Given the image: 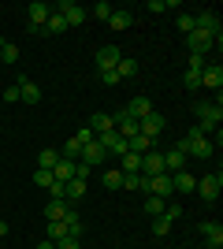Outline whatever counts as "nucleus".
I'll return each mask as SVG.
<instances>
[{
    "label": "nucleus",
    "mask_w": 223,
    "mask_h": 249,
    "mask_svg": "<svg viewBox=\"0 0 223 249\" xmlns=\"http://www.w3.org/2000/svg\"><path fill=\"white\" fill-rule=\"evenodd\" d=\"M201 86H208V89L220 93V86H223V67L220 63H208V67L201 71Z\"/></svg>",
    "instance_id": "nucleus-12"
},
{
    "label": "nucleus",
    "mask_w": 223,
    "mask_h": 249,
    "mask_svg": "<svg viewBox=\"0 0 223 249\" xmlns=\"http://www.w3.org/2000/svg\"><path fill=\"white\" fill-rule=\"evenodd\" d=\"M60 238H67V223L64 219H52L49 223V242H60Z\"/></svg>",
    "instance_id": "nucleus-28"
},
{
    "label": "nucleus",
    "mask_w": 223,
    "mask_h": 249,
    "mask_svg": "<svg viewBox=\"0 0 223 249\" xmlns=\"http://www.w3.org/2000/svg\"><path fill=\"white\" fill-rule=\"evenodd\" d=\"M101 82L104 86H119V74L116 71H101Z\"/></svg>",
    "instance_id": "nucleus-40"
},
{
    "label": "nucleus",
    "mask_w": 223,
    "mask_h": 249,
    "mask_svg": "<svg viewBox=\"0 0 223 249\" xmlns=\"http://www.w3.org/2000/svg\"><path fill=\"white\" fill-rule=\"evenodd\" d=\"M220 190H223V175H220V171H216V175L197 178V194H201V201H208V205L220 197Z\"/></svg>",
    "instance_id": "nucleus-4"
},
{
    "label": "nucleus",
    "mask_w": 223,
    "mask_h": 249,
    "mask_svg": "<svg viewBox=\"0 0 223 249\" xmlns=\"http://www.w3.org/2000/svg\"><path fill=\"white\" fill-rule=\"evenodd\" d=\"M86 197V178H71V182H64V201H78Z\"/></svg>",
    "instance_id": "nucleus-18"
},
{
    "label": "nucleus",
    "mask_w": 223,
    "mask_h": 249,
    "mask_svg": "<svg viewBox=\"0 0 223 249\" xmlns=\"http://www.w3.org/2000/svg\"><path fill=\"white\" fill-rule=\"evenodd\" d=\"M123 60V52L116 45H104V49H97V71H116V63Z\"/></svg>",
    "instance_id": "nucleus-7"
},
{
    "label": "nucleus",
    "mask_w": 223,
    "mask_h": 249,
    "mask_svg": "<svg viewBox=\"0 0 223 249\" xmlns=\"http://www.w3.org/2000/svg\"><path fill=\"white\" fill-rule=\"evenodd\" d=\"M171 190L175 194H190V190H197V178L182 167V171H171Z\"/></svg>",
    "instance_id": "nucleus-9"
},
{
    "label": "nucleus",
    "mask_w": 223,
    "mask_h": 249,
    "mask_svg": "<svg viewBox=\"0 0 223 249\" xmlns=\"http://www.w3.org/2000/svg\"><path fill=\"white\" fill-rule=\"evenodd\" d=\"M108 160V153H104V145H101V142H86L82 145V156H78V164H86V167H97V164H104Z\"/></svg>",
    "instance_id": "nucleus-6"
},
{
    "label": "nucleus",
    "mask_w": 223,
    "mask_h": 249,
    "mask_svg": "<svg viewBox=\"0 0 223 249\" xmlns=\"http://www.w3.org/2000/svg\"><path fill=\"white\" fill-rule=\"evenodd\" d=\"M164 208H168V201H160V197H145V212H149L153 219L164 216Z\"/></svg>",
    "instance_id": "nucleus-29"
},
{
    "label": "nucleus",
    "mask_w": 223,
    "mask_h": 249,
    "mask_svg": "<svg viewBox=\"0 0 223 249\" xmlns=\"http://www.w3.org/2000/svg\"><path fill=\"white\" fill-rule=\"evenodd\" d=\"M56 164H60V149H41V153H37V167L52 171Z\"/></svg>",
    "instance_id": "nucleus-22"
},
{
    "label": "nucleus",
    "mask_w": 223,
    "mask_h": 249,
    "mask_svg": "<svg viewBox=\"0 0 223 249\" xmlns=\"http://www.w3.org/2000/svg\"><path fill=\"white\" fill-rule=\"evenodd\" d=\"M116 74H119V82H123V78H134V74H138V60H134V56H123V60L116 63Z\"/></svg>",
    "instance_id": "nucleus-20"
},
{
    "label": "nucleus",
    "mask_w": 223,
    "mask_h": 249,
    "mask_svg": "<svg viewBox=\"0 0 223 249\" xmlns=\"http://www.w3.org/2000/svg\"><path fill=\"white\" fill-rule=\"evenodd\" d=\"M205 67H208V60H205V56H197V52H190V71H197V74H201Z\"/></svg>",
    "instance_id": "nucleus-34"
},
{
    "label": "nucleus",
    "mask_w": 223,
    "mask_h": 249,
    "mask_svg": "<svg viewBox=\"0 0 223 249\" xmlns=\"http://www.w3.org/2000/svg\"><path fill=\"white\" fill-rule=\"evenodd\" d=\"M164 126H168V119H164V115H160V112H149L145 119H138V134H145L149 142H156V138L164 134Z\"/></svg>",
    "instance_id": "nucleus-2"
},
{
    "label": "nucleus",
    "mask_w": 223,
    "mask_h": 249,
    "mask_svg": "<svg viewBox=\"0 0 223 249\" xmlns=\"http://www.w3.org/2000/svg\"><path fill=\"white\" fill-rule=\"evenodd\" d=\"M56 249H82V238H71V234H67V238L56 242Z\"/></svg>",
    "instance_id": "nucleus-36"
},
{
    "label": "nucleus",
    "mask_w": 223,
    "mask_h": 249,
    "mask_svg": "<svg viewBox=\"0 0 223 249\" xmlns=\"http://www.w3.org/2000/svg\"><path fill=\"white\" fill-rule=\"evenodd\" d=\"M4 101H22V97H19V86H8V89H4Z\"/></svg>",
    "instance_id": "nucleus-41"
},
{
    "label": "nucleus",
    "mask_w": 223,
    "mask_h": 249,
    "mask_svg": "<svg viewBox=\"0 0 223 249\" xmlns=\"http://www.w3.org/2000/svg\"><path fill=\"white\" fill-rule=\"evenodd\" d=\"M112 11H116V8H112L108 0H101V4H97V8H93V15H97V19H101V22H108V19H112Z\"/></svg>",
    "instance_id": "nucleus-32"
},
{
    "label": "nucleus",
    "mask_w": 223,
    "mask_h": 249,
    "mask_svg": "<svg viewBox=\"0 0 223 249\" xmlns=\"http://www.w3.org/2000/svg\"><path fill=\"white\" fill-rule=\"evenodd\" d=\"M89 130H93V134H104V130H116V123H112V115H104V112H97L93 119H89Z\"/></svg>",
    "instance_id": "nucleus-19"
},
{
    "label": "nucleus",
    "mask_w": 223,
    "mask_h": 249,
    "mask_svg": "<svg viewBox=\"0 0 223 249\" xmlns=\"http://www.w3.org/2000/svg\"><path fill=\"white\" fill-rule=\"evenodd\" d=\"M71 138H74V142H82V145H86V142H93L97 134H93V130H89V126H82V130H74Z\"/></svg>",
    "instance_id": "nucleus-38"
},
{
    "label": "nucleus",
    "mask_w": 223,
    "mask_h": 249,
    "mask_svg": "<svg viewBox=\"0 0 223 249\" xmlns=\"http://www.w3.org/2000/svg\"><path fill=\"white\" fill-rule=\"evenodd\" d=\"M101 182H104V190H123V171H119V167H112V171H104V175H101Z\"/></svg>",
    "instance_id": "nucleus-24"
},
{
    "label": "nucleus",
    "mask_w": 223,
    "mask_h": 249,
    "mask_svg": "<svg viewBox=\"0 0 223 249\" xmlns=\"http://www.w3.org/2000/svg\"><path fill=\"white\" fill-rule=\"evenodd\" d=\"M164 219H168V223L182 219V205H168V208H164Z\"/></svg>",
    "instance_id": "nucleus-35"
},
{
    "label": "nucleus",
    "mask_w": 223,
    "mask_h": 249,
    "mask_svg": "<svg viewBox=\"0 0 223 249\" xmlns=\"http://www.w3.org/2000/svg\"><path fill=\"white\" fill-rule=\"evenodd\" d=\"M67 216V201H60V197H49V205H45V219L52 223V219H64Z\"/></svg>",
    "instance_id": "nucleus-17"
},
{
    "label": "nucleus",
    "mask_w": 223,
    "mask_h": 249,
    "mask_svg": "<svg viewBox=\"0 0 223 249\" xmlns=\"http://www.w3.org/2000/svg\"><path fill=\"white\" fill-rule=\"evenodd\" d=\"M4 234H8V219H0V238H4Z\"/></svg>",
    "instance_id": "nucleus-43"
},
{
    "label": "nucleus",
    "mask_w": 223,
    "mask_h": 249,
    "mask_svg": "<svg viewBox=\"0 0 223 249\" xmlns=\"http://www.w3.org/2000/svg\"><path fill=\"white\" fill-rule=\"evenodd\" d=\"M123 112H127L130 119H145V115L153 112V104H149V97H134V101H130L127 108H123Z\"/></svg>",
    "instance_id": "nucleus-13"
},
{
    "label": "nucleus",
    "mask_w": 223,
    "mask_h": 249,
    "mask_svg": "<svg viewBox=\"0 0 223 249\" xmlns=\"http://www.w3.org/2000/svg\"><path fill=\"white\" fill-rule=\"evenodd\" d=\"M186 160H190V156L182 153V149H168V153H164V167H168V175H171V171H182Z\"/></svg>",
    "instance_id": "nucleus-14"
},
{
    "label": "nucleus",
    "mask_w": 223,
    "mask_h": 249,
    "mask_svg": "<svg viewBox=\"0 0 223 249\" xmlns=\"http://www.w3.org/2000/svg\"><path fill=\"white\" fill-rule=\"evenodd\" d=\"M34 182H37L41 190H49V186H52V171H45V167H37V171H34Z\"/></svg>",
    "instance_id": "nucleus-31"
},
{
    "label": "nucleus",
    "mask_w": 223,
    "mask_h": 249,
    "mask_svg": "<svg viewBox=\"0 0 223 249\" xmlns=\"http://www.w3.org/2000/svg\"><path fill=\"white\" fill-rule=\"evenodd\" d=\"M37 249H56V242H49V238H45V242H41Z\"/></svg>",
    "instance_id": "nucleus-42"
},
{
    "label": "nucleus",
    "mask_w": 223,
    "mask_h": 249,
    "mask_svg": "<svg viewBox=\"0 0 223 249\" xmlns=\"http://www.w3.org/2000/svg\"><path fill=\"white\" fill-rule=\"evenodd\" d=\"M52 11H60V15H64L67 26H82V22L89 19V11H86L82 4H74V0H64V4H56Z\"/></svg>",
    "instance_id": "nucleus-3"
},
{
    "label": "nucleus",
    "mask_w": 223,
    "mask_h": 249,
    "mask_svg": "<svg viewBox=\"0 0 223 249\" xmlns=\"http://www.w3.org/2000/svg\"><path fill=\"white\" fill-rule=\"evenodd\" d=\"M182 82H186V89H201V74H197V71H186Z\"/></svg>",
    "instance_id": "nucleus-37"
},
{
    "label": "nucleus",
    "mask_w": 223,
    "mask_h": 249,
    "mask_svg": "<svg viewBox=\"0 0 223 249\" xmlns=\"http://www.w3.org/2000/svg\"><path fill=\"white\" fill-rule=\"evenodd\" d=\"M64 30H67L64 15H60V11H52V15H49V22H45V30H41V34H64Z\"/></svg>",
    "instance_id": "nucleus-27"
},
{
    "label": "nucleus",
    "mask_w": 223,
    "mask_h": 249,
    "mask_svg": "<svg viewBox=\"0 0 223 249\" xmlns=\"http://www.w3.org/2000/svg\"><path fill=\"white\" fill-rule=\"evenodd\" d=\"M201 234H205V242H208V249H223V227H220V223L205 219V223H201Z\"/></svg>",
    "instance_id": "nucleus-10"
},
{
    "label": "nucleus",
    "mask_w": 223,
    "mask_h": 249,
    "mask_svg": "<svg viewBox=\"0 0 223 249\" xmlns=\"http://www.w3.org/2000/svg\"><path fill=\"white\" fill-rule=\"evenodd\" d=\"M186 45H190V52H197V56H208V52L220 45V37H212V34H205V30H190L186 34Z\"/></svg>",
    "instance_id": "nucleus-1"
},
{
    "label": "nucleus",
    "mask_w": 223,
    "mask_h": 249,
    "mask_svg": "<svg viewBox=\"0 0 223 249\" xmlns=\"http://www.w3.org/2000/svg\"><path fill=\"white\" fill-rule=\"evenodd\" d=\"M179 30H182V34L193 30V15H190V11H179Z\"/></svg>",
    "instance_id": "nucleus-33"
},
{
    "label": "nucleus",
    "mask_w": 223,
    "mask_h": 249,
    "mask_svg": "<svg viewBox=\"0 0 223 249\" xmlns=\"http://www.w3.org/2000/svg\"><path fill=\"white\" fill-rule=\"evenodd\" d=\"M26 11H30V30H34V34L45 30V22H49V15H52V8H49V4H41V0H34Z\"/></svg>",
    "instance_id": "nucleus-8"
},
{
    "label": "nucleus",
    "mask_w": 223,
    "mask_h": 249,
    "mask_svg": "<svg viewBox=\"0 0 223 249\" xmlns=\"http://www.w3.org/2000/svg\"><path fill=\"white\" fill-rule=\"evenodd\" d=\"M74 171H78V160H60V164L52 167V178L56 182H71Z\"/></svg>",
    "instance_id": "nucleus-15"
},
{
    "label": "nucleus",
    "mask_w": 223,
    "mask_h": 249,
    "mask_svg": "<svg viewBox=\"0 0 223 249\" xmlns=\"http://www.w3.org/2000/svg\"><path fill=\"white\" fill-rule=\"evenodd\" d=\"M64 223H67V234H71V238H82V234H86V223H82V216H78L74 208H67Z\"/></svg>",
    "instance_id": "nucleus-16"
},
{
    "label": "nucleus",
    "mask_w": 223,
    "mask_h": 249,
    "mask_svg": "<svg viewBox=\"0 0 223 249\" xmlns=\"http://www.w3.org/2000/svg\"><path fill=\"white\" fill-rule=\"evenodd\" d=\"M123 190H141V175H123Z\"/></svg>",
    "instance_id": "nucleus-39"
},
{
    "label": "nucleus",
    "mask_w": 223,
    "mask_h": 249,
    "mask_svg": "<svg viewBox=\"0 0 223 249\" xmlns=\"http://www.w3.org/2000/svg\"><path fill=\"white\" fill-rule=\"evenodd\" d=\"M0 60L4 63H19V45H11V41L0 37Z\"/></svg>",
    "instance_id": "nucleus-26"
},
{
    "label": "nucleus",
    "mask_w": 223,
    "mask_h": 249,
    "mask_svg": "<svg viewBox=\"0 0 223 249\" xmlns=\"http://www.w3.org/2000/svg\"><path fill=\"white\" fill-rule=\"evenodd\" d=\"M130 22H134V15H130V11H112V19H108V26H112V30H127Z\"/></svg>",
    "instance_id": "nucleus-25"
},
{
    "label": "nucleus",
    "mask_w": 223,
    "mask_h": 249,
    "mask_svg": "<svg viewBox=\"0 0 223 249\" xmlns=\"http://www.w3.org/2000/svg\"><path fill=\"white\" fill-rule=\"evenodd\" d=\"M168 167H164V153H156V149H149L145 156H141V167H138V175L153 178V175H164Z\"/></svg>",
    "instance_id": "nucleus-5"
},
{
    "label": "nucleus",
    "mask_w": 223,
    "mask_h": 249,
    "mask_svg": "<svg viewBox=\"0 0 223 249\" xmlns=\"http://www.w3.org/2000/svg\"><path fill=\"white\" fill-rule=\"evenodd\" d=\"M82 156V142H74V138H67L64 149H60V160H78Z\"/></svg>",
    "instance_id": "nucleus-23"
},
{
    "label": "nucleus",
    "mask_w": 223,
    "mask_h": 249,
    "mask_svg": "<svg viewBox=\"0 0 223 249\" xmlns=\"http://www.w3.org/2000/svg\"><path fill=\"white\" fill-rule=\"evenodd\" d=\"M15 86H19V97H22L26 104H37V101H41V89H37L26 74H19V78H15Z\"/></svg>",
    "instance_id": "nucleus-11"
},
{
    "label": "nucleus",
    "mask_w": 223,
    "mask_h": 249,
    "mask_svg": "<svg viewBox=\"0 0 223 249\" xmlns=\"http://www.w3.org/2000/svg\"><path fill=\"white\" fill-rule=\"evenodd\" d=\"M153 234H156V238H168V234H171V223L164 216H156V219H153Z\"/></svg>",
    "instance_id": "nucleus-30"
},
{
    "label": "nucleus",
    "mask_w": 223,
    "mask_h": 249,
    "mask_svg": "<svg viewBox=\"0 0 223 249\" xmlns=\"http://www.w3.org/2000/svg\"><path fill=\"white\" fill-rule=\"evenodd\" d=\"M149 149H153V142H149L145 134H134V138H127V153H138V156H145Z\"/></svg>",
    "instance_id": "nucleus-21"
}]
</instances>
